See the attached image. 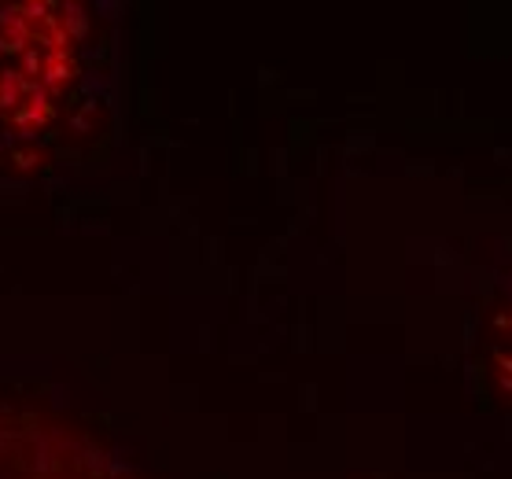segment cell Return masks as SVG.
<instances>
[{
  "mask_svg": "<svg viewBox=\"0 0 512 479\" xmlns=\"http://www.w3.org/2000/svg\"><path fill=\"white\" fill-rule=\"evenodd\" d=\"M498 365L505 387H512V317H505V332L498 339Z\"/></svg>",
  "mask_w": 512,
  "mask_h": 479,
  "instance_id": "2",
  "label": "cell"
},
{
  "mask_svg": "<svg viewBox=\"0 0 512 479\" xmlns=\"http://www.w3.org/2000/svg\"><path fill=\"white\" fill-rule=\"evenodd\" d=\"M74 37L56 4L15 8L0 19V144L23 141L52 118L74 82Z\"/></svg>",
  "mask_w": 512,
  "mask_h": 479,
  "instance_id": "1",
  "label": "cell"
}]
</instances>
